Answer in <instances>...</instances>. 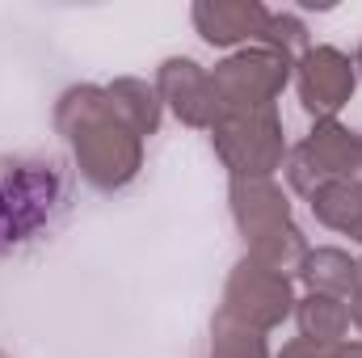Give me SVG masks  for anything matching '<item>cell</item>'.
Listing matches in <instances>:
<instances>
[{"mask_svg": "<svg viewBox=\"0 0 362 358\" xmlns=\"http://www.w3.org/2000/svg\"><path fill=\"white\" fill-rule=\"evenodd\" d=\"M68 207V178L51 161L0 165V253L38 241Z\"/></svg>", "mask_w": 362, "mask_h": 358, "instance_id": "6da1fadb", "label": "cell"}]
</instances>
